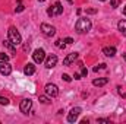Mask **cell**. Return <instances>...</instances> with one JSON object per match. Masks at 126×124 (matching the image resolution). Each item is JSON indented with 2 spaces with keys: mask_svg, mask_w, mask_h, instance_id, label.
<instances>
[{
  "mask_svg": "<svg viewBox=\"0 0 126 124\" xmlns=\"http://www.w3.org/2000/svg\"><path fill=\"white\" fill-rule=\"evenodd\" d=\"M44 91H46V93H47L48 96H51V98H56V96L59 95V88H57L54 83H47L46 88H44Z\"/></svg>",
  "mask_w": 126,
  "mask_h": 124,
  "instance_id": "cell-5",
  "label": "cell"
},
{
  "mask_svg": "<svg viewBox=\"0 0 126 124\" xmlns=\"http://www.w3.org/2000/svg\"><path fill=\"white\" fill-rule=\"evenodd\" d=\"M81 67H82V72H81V76H82V77H87V74H88V70L85 69V66H81Z\"/></svg>",
  "mask_w": 126,
  "mask_h": 124,
  "instance_id": "cell-22",
  "label": "cell"
},
{
  "mask_svg": "<svg viewBox=\"0 0 126 124\" xmlns=\"http://www.w3.org/2000/svg\"><path fill=\"white\" fill-rule=\"evenodd\" d=\"M54 44H56V47H59V48H64V47H66L64 41H62V39H57V41H56Z\"/></svg>",
  "mask_w": 126,
  "mask_h": 124,
  "instance_id": "cell-18",
  "label": "cell"
},
{
  "mask_svg": "<svg viewBox=\"0 0 126 124\" xmlns=\"http://www.w3.org/2000/svg\"><path fill=\"white\" fill-rule=\"evenodd\" d=\"M7 39H9L15 47L22 42V37H21V34L18 32V29H16L15 26H10V28H9V31H7Z\"/></svg>",
  "mask_w": 126,
  "mask_h": 124,
  "instance_id": "cell-2",
  "label": "cell"
},
{
  "mask_svg": "<svg viewBox=\"0 0 126 124\" xmlns=\"http://www.w3.org/2000/svg\"><path fill=\"white\" fill-rule=\"evenodd\" d=\"M0 60L1 62H9V56L6 53H0Z\"/></svg>",
  "mask_w": 126,
  "mask_h": 124,
  "instance_id": "cell-20",
  "label": "cell"
},
{
  "mask_svg": "<svg viewBox=\"0 0 126 124\" xmlns=\"http://www.w3.org/2000/svg\"><path fill=\"white\" fill-rule=\"evenodd\" d=\"M62 79L64 82H70V80H72V77H70L69 74H62Z\"/></svg>",
  "mask_w": 126,
  "mask_h": 124,
  "instance_id": "cell-23",
  "label": "cell"
},
{
  "mask_svg": "<svg viewBox=\"0 0 126 124\" xmlns=\"http://www.w3.org/2000/svg\"><path fill=\"white\" fill-rule=\"evenodd\" d=\"M32 59H34V62L37 63V64L43 63L46 60V51H44L43 48H37V50L34 51V54H32Z\"/></svg>",
  "mask_w": 126,
  "mask_h": 124,
  "instance_id": "cell-4",
  "label": "cell"
},
{
  "mask_svg": "<svg viewBox=\"0 0 126 124\" xmlns=\"http://www.w3.org/2000/svg\"><path fill=\"white\" fill-rule=\"evenodd\" d=\"M123 15L126 16V6H125V9H123Z\"/></svg>",
  "mask_w": 126,
  "mask_h": 124,
  "instance_id": "cell-31",
  "label": "cell"
},
{
  "mask_svg": "<svg viewBox=\"0 0 126 124\" xmlns=\"http://www.w3.org/2000/svg\"><path fill=\"white\" fill-rule=\"evenodd\" d=\"M19 108H21V111H22L24 114H28V112L31 111V108H32V101L30 99V98L22 99L21 104H19Z\"/></svg>",
  "mask_w": 126,
  "mask_h": 124,
  "instance_id": "cell-6",
  "label": "cell"
},
{
  "mask_svg": "<svg viewBox=\"0 0 126 124\" xmlns=\"http://www.w3.org/2000/svg\"><path fill=\"white\" fill-rule=\"evenodd\" d=\"M101 1H106V0H101Z\"/></svg>",
  "mask_w": 126,
  "mask_h": 124,
  "instance_id": "cell-34",
  "label": "cell"
},
{
  "mask_svg": "<svg viewBox=\"0 0 126 124\" xmlns=\"http://www.w3.org/2000/svg\"><path fill=\"white\" fill-rule=\"evenodd\" d=\"M16 3H18V6L15 7V12H16V13H19V12H22L25 7H24V4H22V0H18Z\"/></svg>",
  "mask_w": 126,
  "mask_h": 124,
  "instance_id": "cell-17",
  "label": "cell"
},
{
  "mask_svg": "<svg viewBox=\"0 0 126 124\" xmlns=\"http://www.w3.org/2000/svg\"><path fill=\"white\" fill-rule=\"evenodd\" d=\"M38 1H46V0H38Z\"/></svg>",
  "mask_w": 126,
  "mask_h": 124,
  "instance_id": "cell-33",
  "label": "cell"
},
{
  "mask_svg": "<svg viewBox=\"0 0 126 124\" xmlns=\"http://www.w3.org/2000/svg\"><path fill=\"white\" fill-rule=\"evenodd\" d=\"M63 13V6L60 1H56L53 6H50L48 9H47V15L48 16H59V15H62Z\"/></svg>",
  "mask_w": 126,
  "mask_h": 124,
  "instance_id": "cell-3",
  "label": "cell"
},
{
  "mask_svg": "<svg viewBox=\"0 0 126 124\" xmlns=\"http://www.w3.org/2000/svg\"><path fill=\"white\" fill-rule=\"evenodd\" d=\"M123 57H125V60H126V54H123Z\"/></svg>",
  "mask_w": 126,
  "mask_h": 124,
  "instance_id": "cell-32",
  "label": "cell"
},
{
  "mask_svg": "<svg viewBox=\"0 0 126 124\" xmlns=\"http://www.w3.org/2000/svg\"><path fill=\"white\" fill-rule=\"evenodd\" d=\"M101 69H106V64H100V66H95V67H94V72H98V70H101Z\"/></svg>",
  "mask_w": 126,
  "mask_h": 124,
  "instance_id": "cell-24",
  "label": "cell"
},
{
  "mask_svg": "<svg viewBox=\"0 0 126 124\" xmlns=\"http://www.w3.org/2000/svg\"><path fill=\"white\" fill-rule=\"evenodd\" d=\"M41 31L46 37H54L56 35V28L48 25V24H41Z\"/></svg>",
  "mask_w": 126,
  "mask_h": 124,
  "instance_id": "cell-7",
  "label": "cell"
},
{
  "mask_svg": "<svg viewBox=\"0 0 126 124\" xmlns=\"http://www.w3.org/2000/svg\"><path fill=\"white\" fill-rule=\"evenodd\" d=\"M63 41H64V44H72V42H73V39H72V38H69V37H67V38H64Z\"/></svg>",
  "mask_w": 126,
  "mask_h": 124,
  "instance_id": "cell-26",
  "label": "cell"
},
{
  "mask_svg": "<svg viewBox=\"0 0 126 124\" xmlns=\"http://www.w3.org/2000/svg\"><path fill=\"white\" fill-rule=\"evenodd\" d=\"M38 101H40L41 104H48V102H50V99H48L47 96H40V98H38Z\"/></svg>",
  "mask_w": 126,
  "mask_h": 124,
  "instance_id": "cell-19",
  "label": "cell"
},
{
  "mask_svg": "<svg viewBox=\"0 0 126 124\" xmlns=\"http://www.w3.org/2000/svg\"><path fill=\"white\" fill-rule=\"evenodd\" d=\"M117 28H119V31L126 37V21H120V22L117 24Z\"/></svg>",
  "mask_w": 126,
  "mask_h": 124,
  "instance_id": "cell-16",
  "label": "cell"
},
{
  "mask_svg": "<svg viewBox=\"0 0 126 124\" xmlns=\"http://www.w3.org/2000/svg\"><path fill=\"white\" fill-rule=\"evenodd\" d=\"M110 4H111V7H117L119 6V0H111Z\"/></svg>",
  "mask_w": 126,
  "mask_h": 124,
  "instance_id": "cell-25",
  "label": "cell"
},
{
  "mask_svg": "<svg viewBox=\"0 0 126 124\" xmlns=\"http://www.w3.org/2000/svg\"><path fill=\"white\" fill-rule=\"evenodd\" d=\"M76 59H78V53H70V54H67V56L64 57V60H63V66H70Z\"/></svg>",
  "mask_w": 126,
  "mask_h": 124,
  "instance_id": "cell-11",
  "label": "cell"
},
{
  "mask_svg": "<svg viewBox=\"0 0 126 124\" xmlns=\"http://www.w3.org/2000/svg\"><path fill=\"white\" fill-rule=\"evenodd\" d=\"M98 123H110V120H106V118H100Z\"/></svg>",
  "mask_w": 126,
  "mask_h": 124,
  "instance_id": "cell-29",
  "label": "cell"
},
{
  "mask_svg": "<svg viewBox=\"0 0 126 124\" xmlns=\"http://www.w3.org/2000/svg\"><path fill=\"white\" fill-rule=\"evenodd\" d=\"M81 111H82V110H81L79 107L72 108V110H70V112H69V115H67V121H69V123H75V121L78 120V117H79Z\"/></svg>",
  "mask_w": 126,
  "mask_h": 124,
  "instance_id": "cell-8",
  "label": "cell"
},
{
  "mask_svg": "<svg viewBox=\"0 0 126 124\" xmlns=\"http://www.w3.org/2000/svg\"><path fill=\"white\" fill-rule=\"evenodd\" d=\"M73 77H75L76 80H79V79H82V76H81L79 73H75V76H73Z\"/></svg>",
  "mask_w": 126,
  "mask_h": 124,
  "instance_id": "cell-28",
  "label": "cell"
},
{
  "mask_svg": "<svg viewBox=\"0 0 126 124\" xmlns=\"http://www.w3.org/2000/svg\"><path fill=\"white\" fill-rule=\"evenodd\" d=\"M67 3H69V4H72V3H73V0H67Z\"/></svg>",
  "mask_w": 126,
  "mask_h": 124,
  "instance_id": "cell-30",
  "label": "cell"
},
{
  "mask_svg": "<svg viewBox=\"0 0 126 124\" xmlns=\"http://www.w3.org/2000/svg\"><path fill=\"white\" fill-rule=\"evenodd\" d=\"M91 26H93V24H91V21L87 19V18H81V19H78V22L75 24V29H76L78 34H85V32H88L91 29Z\"/></svg>",
  "mask_w": 126,
  "mask_h": 124,
  "instance_id": "cell-1",
  "label": "cell"
},
{
  "mask_svg": "<svg viewBox=\"0 0 126 124\" xmlns=\"http://www.w3.org/2000/svg\"><path fill=\"white\" fill-rule=\"evenodd\" d=\"M0 73L4 76H9L12 73V66L7 62H0Z\"/></svg>",
  "mask_w": 126,
  "mask_h": 124,
  "instance_id": "cell-9",
  "label": "cell"
},
{
  "mask_svg": "<svg viewBox=\"0 0 126 124\" xmlns=\"http://www.w3.org/2000/svg\"><path fill=\"white\" fill-rule=\"evenodd\" d=\"M24 73L27 74V76H31L35 73V66L32 64V63H28V64H25V67H24Z\"/></svg>",
  "mask_w": 126,
  "mask_h": 124,
  "instance_id": "cell-12",
  "label": "cell"
},
{
  "mask_svg": "<svg viewBox=\"0 0 126 124\" xmlns=\"http://www.w3.org/2000/svg\"><path fill=\"white\" fill-rule=\"evenodd\" d=\"M107 82H109V79H107V77H98V79H94V80H93V85L100 88V86L107 85Z\"/></svg>",
  "mask_w": 126,
  "mask_h": 124,
  "instance_id": "cell-13",
  "label": "cell"
},
{
  "mask_svg": "<svg viewBox=\"0 0 126 124\" xmlns=\"http://www.w3.org/2000/svg\"><path fill=\"white\" fill-rule=\"evenodd\" d=\"M56 64H57V56L56 54H50L47 57V60H46V67L47 69H53Z\"/></svg>",
  "mask_w": 126,
  "mask_h": 124,
  "instance_id": "cell-10",
  "label": "cell"
},
{
  "mask_svg": "<svg viewBox=\"0 0 126 124\" xmlns=\"http://www.w3.org/2000/svg\"><path fill=\"white\" fill-rule=\"evenodd\" d=\"M103 54L107 56V57H113L116 54V48L114 47H104L103 48Z\"/></svg>",
  "mask_w": 126,
  "mask_h": 124,
  "instance_id": "cell-14",
  "label": "cell"
},
{
  "mask_svg": "<svg viewBox=\"0 0 126 124\" xmlns=\"http://www.w3.org/2000/svg\"><path fill=\"white\" fill-rule=\"evenodd\" d=\"M87 13H90V15H94V13H97V9H87Z\"/></svg>",
  "mask_w": 126,
  "mask_h": 124,
  "instance_id": "cell-27",
  "label": "cell"
},
{
  "mask_svg": "<svg viewBox=\"0 0 126 124\" xmlns=\"http://www.w3.org/2000/svg\"><path fill=\"white\" fill-rule=\"evenodd\" d=\"M0 105H9V99L4 96H0Z\"/></svg>",
  "mask_w": 126,
  "mask_h": 124,
  "instance_id": "cell-21",
  "label": "cell"
},
{
  "mask_svg": "<svg viewBox=\"0 0 126 124\" xmlns=\"http://www.w3.org/2000/svg\"><path fill=\"white\" fill-rule=\"evenodd\" d=\"M3 44H4V45H6V47L9 48V50H10V53H12V54H15V53H16V48H15V45H13V44H12V42H10L9 39L3 41Z\"/></svg>",
  "mask_w": 126,
  "mask_h": 124,
  "instance_id": "cell-15",
  "label": "cell"
}]
</instances>
